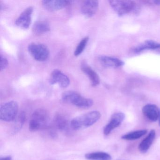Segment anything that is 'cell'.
<instances>
[{"label":"cell","instance_id":"1","mask_svg":"<svg viewBox=\"0 0 160 160\" xmlns=\"http://www.w3.org/2000/svg\"><path fill=\"white\" fill-rule=\"evenodd\" d=\"M101 113L92 111L74 118L71 122L72 129L75 130L85 129L93 125L101 118Z\"/></svg>","mask_w":160,"mask_h":160},{"label":"cell","instance_id":"2","mask_svg":"<svg viewBox=\"0 0 160 160\" xmlns=\"http://www.w3.org/2000/svg\"><path fill=\"white\" fill-rule=\"evenodd\" d=\"M112 9L119 16L125 15L130 14H137L139 12V6L132 1H109Z\"/></svg>","mask_w":160,"mask_h":160},{"label":"cell","instance_id":"3","mask_svg":"<svg viewBox=\"0 0 160 160\" xmlns=\"http://www.w3.org/2000/svg\"><path fill=\"white\" fill-rule=\"evenodd\" d=\"M49 121V116L46 110L39 108L34 111L30 120L29 129L32 132L46 128Z\"/></svg>","mask_w":160,"mask_h":160},{"label":"cell","instance_id":"4","mask_svg":"<svg viewBox=\"0 0 160 160\" xmlns=\"http://www.w3.org/2000/svg\"><path fill=\"white\" fill-rule=\"evenodd\" d=\"M62 98L63 102L81 108H88L93 105L92 99L85 98L76 92H65L62 93Z\"/></svg>","mask_w":160,"mask_h":160},{"label":"cell","instance_id":"5","mask_svg":"<svg viewBox=\"0 0 160 160\" xmlns=\"http://www.w3.org/2000/svg\"><path fill=\"white\" fill-rule=\"evenodd\" d=\"M18 104L15 101H10L2 106L0 109V118L4 121L15 120L18 113Z\"/></svg>","mask_w":160,"mask_h":160},{"label":"cell","instance_id":"6","mask_svg":"<svg viewBox=\"0 0 160 160\" xmlns=\"http://www.w3.org/2000/svg\"><path fill=\"white\" fill-rule=\"evenodd\" d=\"M28 49L33 58L38 61H45L49 57L48 48L42 44L32 43L29 45Z\"/></svg>","mask_w":160,"mask_h":160},{"label":"cell","instance_id":"7","mask_svg":"<svg viewBox=\"0 0 160 160\" xmlns=\"http://www.w3.org/2000/svg\"><path fill=\"white\" fill-rule=\"evenodd\" d=\"M51 85L58 84L62 88H67L70 85V80L68 76L59 70H55L51 73L49 78Z\"/></svg>","mask_w":160,"mask_h":160},{"label":"cell","instance_id":"8","mask_svg":"<svg viewBox=\"0 0 160 160\" xmlns=\"http://www.w3.org/2000/svg\"><path fill=\"white\" fill-rule=\"evenodd\" d=\"M125 118V115L121 112L114 113L111 116L108 123L104 128V134L108 135L112 131L121 125Z\"/></svg>","mask_w":160,"mask_h":160},{"label":"cell","instance_id":"9","mask_svg":"<svg viewBox=\"0 0 160 160\" xmlns=\"http://www.w3.org/2000/svg\"><path fill=\"white\" fill-rule=\"evenodd\" d=\"M32 12V7H29L25 9L16 20V25L22 29L28 28L31 23Z\"/></svg>","mask_w":160,"mask_h":160},{"label":"cell","instance_id":"10","mask_svg":"<svg viewBox=\"0 0 160 160\" xmlns=\"http://www.w3.org/2000/svg\"><path fill=\"white\" fill-rule=\"evenodd\" d=\"M99 7V2L93 0L85 1L81 6V12L86 17L91 18L97 12Z\"/></svg>","mask_w":160,"mask_h":160},{"label":"cell","instance_id":"11","mask_svg":"<svg viewBox=\"0 0 160 160\" xmlns=\"http://www.w3.org/2000/svg\"><path fill=\"white\" fill-rule=\"evenodd\" d=\"M42 5L46 10L56 11L63 9L71 4V2L66 0H48L42 1Z\"/></svg>","mask_w":160,"mask_h":160},{"label":"cell","instance_id":"12","mask_svg":"<svg viewBox=\"0 0 160 160\" xmlns=\"http://www.w3.org/2000/svg\"><path fill=\"white\" fill-rule=\"evenodd\" d=\"M142 112L144 116L151 121L155 122L159 118L160 110L156 105L148 104L143 107Z\"/></svg>","mask_w":160,"mask_h":160},{"label":"cell","instance_id":"13","mask_svg":"<svg viewBox=\"0 0 160 160\" xmlns=\"http://www.w3.org/2000/svg\"><path fill=\"white\" fill-rule=\"evenodd\" d=\"M99 60L102 65L109 68H118L124 64V62L121 60L114 57L101 56L99 57Z\"/></svg>","mask_w":160,"mask_h":160},{"label":"cell","instance_id":"14","mask_svg":"<svg viewBox=\"0 0 160 160\" xmlns=\"http://www.w3.org/2000/svg\"><path fill=\"white\" fill-rule=\"evenodd\" d=\"M81 70L84 73L86 74L91 82L93 87L98 86L100 83V78L97 73L88 64L83 63L81 65Z\"/></svg>","mask_w":160,"mask_h":160},{"label":"cell","instance_id":"15","mask_svg":"<svg viewBox=\"0 0 160 160\" xmlns=\"http://www.w3.org/2000/svg\"><path fill=\"white\" fill-rule=\"evenodd\" d=\"M156 132L154 130H152L148 135L142 140L138 146V149L140 152L145 153L147 152L152 145L155 138Z\"/></svg>","mask_w":160,"mask_h":160},{"label":"cell","instance_id":"16","mask_svg":"<svg viewBox=\"0 0 160 160\" xmlns=\"http://www.w3.org/2000/svg\"><path fill=\"white\" fill-rule=\"evenodd\" d=\"M160 49V43L153 41H147L137 46L134 51L138 53L148 49Z\"/></svg>","mask_w":160,"mask_h":160},{"label":"cell","instance_id":"17","mask_svg":"<svg viewBox=\"0 0 160 160\" xmlns=\"http://www.w3.org/2000/svg\"><path fill=\"white\" fill-rule=\"evenodd\" d=\"M50 26L46 21H38L35 22L32 28V32L36 35H40L49 31Z\"/></svg>","mask_w":160,"mask_h":160},{"label":"cell","instance_id":"18","mask_svg":"<svg viewBox=\"0 0 160 160\" xmlns=\"http://www.w3.org/2000/svg\"><path fill=\"white\" fill-rule=\"evenodd\" d=\"M54 124L57 129L62 132L67 131L68 128V121L66 118L63 115L58 114L54 118Z\"/></svg>","mask_w":160,"mask_h":160},{"label":"cell","instance_id":"19","mask_svg":"<svg viewBox=\"0 0 160 160\" xmlns=\"http://www.w3.org/2000/svg\"><path fill=\"white\" fill-rule=\"evenodd\" d=\"M86 159L88 160H111L110 154L103 152H96L87 153L85 155Z\"/></svg>","mask_w":160,"mask_h":160},{"label":"cell","instance_id":"20","mask_svg":"<svg viewBox=\"0 0 160 160\" xmlns=\"http://www.w3.org/2000/svg\"><path fill=\"white\" fill-rule=\"evenodd\" d=\"M147 133V131L146 130L134 131L123 135L122 136V138L127 140H135L145 135Z\"/></svg>","mask_w":160,"mask_h":160},{"label":"cell","instance_id":"21","mask_svg":"<svg viewBox=\"0 0 160 160\" xmlns=\"http://www.w3.org/2000/svg\"><path fill=\"white\" fill-rule=\"evenodd\" d=\"M25 120H26V114L24 111H22L16 118L15 122L14 125H13V132L14 133L17 132L22 128Z\"/></svg>","mask_w":160,"mask_h":160},{"label":"cell","instance_id":"22","mask_svg":"<svg viewBox=\"0 0 160 160\" xmlns=\"http://www.w3.org/2000/svg\"><path fill=\"white\" fill-rule=\"evenodd\" d=\"M88 40L89 37L87 36V37H85L84 39H82L80 41V42L78 44V45L77 46L75 50V56L78 57V56H79L84 51V49L87 46Z\"/></svg>","mask_w":160,"mask_h":160},{"label":"cell","instance_id":"23","mask_svg":"<svg viewBox=\"0 0 160 160\" xmlns=\"http://www.w3.org/2000/svg\"><path fill=\"white\" fill-rule=\"evenodd\" d=\"M1 57V65H0V69L1 71H2L5 70L7 66H8V61L7 59L3 55H0Z\"/></svg>","mask_w":160,"mask_h":160},{"label":"cell","instance_id":"24","mask_svg":"<svg viewBox=\"0 0 160 160\" xmlns=\"http://www.w3.org/2000/svg\"><path fill=\"white\" fill-rule=\"evenodd\" d=\"M0 160H12V159L11 156H7V157L1 158Z\"/></svg>","mask_w":160,"mask_h":160},{"label":"cell","instance_id":"25","mask_svg":"<svg viewBox=\"0 0 160 160\" xmlns=\"http://www.w3.org/2000/svg\"><path fill=\"white\" fill-rule=\"evenodd\" d=\"M153 2L155 5H160V1H153Z\"/></svg>","mask_w":160,"mask_h":160},{"label":"cell","instance_id":"26","mask_svg":"<svg viewBox=\"0 0 160 160\" xmlns=\"http://www.w3.org/2000/svg\"><path fill=\"white\" fill-rule=\"evenodd\" d=\"M159 125H160V117H159Z\"/></svg>","mask_w":160,"mask_h":160},{"label":"cell","instance_id":"27","mask_svg":"<svg viewBox=\"0 0 160 160\" xmlns=\"http://www.w3.org/2000/svg\"><path fill=\"white\" fill-rule=\"evenodd\" d=\"M120 160V159H119V160Z\"/></svg>","mask_w":160,"mask_h":160},{"label":"cell","instance_id":"28","mask_svg":"<svg viewBox=\"0 0 160 160\" xmlns=\"http://www.w3.org/2000/svg\"></svg>","mask_w":160,"mask_h":160}]
</instances>
